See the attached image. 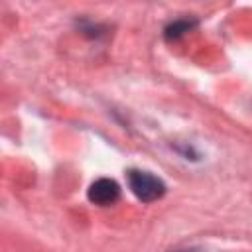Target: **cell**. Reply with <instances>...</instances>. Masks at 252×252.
Masks as SVG:
<instances>
[{
	"instance_id": "cell-1",
	"label": "cell",
	"mask_w": 252,
	"mask_h": 252,
	"mask_svg": "<svg viewBox=\"0 0 252 252\" xmlns=\"http://www.w3.org/2000/svg\"><path fill=\"white\" fill-rule=\"evenodd\" d=\"M126 181H128L130 191L142 203H154V201L161 199L167 191L165 183L158 175H154L150 171H144V169H128L126 171Z\"/></svg>"
},
{
	"instance_id": "cell-2",
	"label": "cell",
	"mask_w": 252,
	"mask_h": 252,
	"mask_svg": "<svg viewBox=\"0 0 252 252\" xmlns=\"http://www.w3.org/2000/svg\"><path fill=\"white\" fill-rule=\"evenodd\" d=\"M87 197L91 203L98 205V207H110L120 199V185L114 179L108 177H100L96 181L91 183Z\"/></svg>"
},
{
	"instance_id": "cell-3",
	"label": "cell",
	"mask_w": 252,
	"mask_h": 252,
	"mask_svg": "<svg viewBox=\"0 0 252 252\" xmlns=\"http://www.w3.org/2000/svg\"><path fill=\"white\" fill-rule=\"evenodd\" d=\"M195 26H197V20H187V18L173 20V22L163 30V35H165L167 41H175V39L183 37L187 32H191Z\"/></svg>"
},
{
	"instance_id": "cell-4",
	"label": "cell",
	"mask_w": 252,
	"mask_h": 252,
	"mask_svg": "<svg viewBox=\"0 0 252 252\" xmlns=\"http://www.w3.org/2000/svg\"><path fill=\"white\" fill-rule=\"evenodd\" d=\"M185 252H189V250H185ZM191 252H193V250H191Z\"/></svg>"
}]
</instances>
